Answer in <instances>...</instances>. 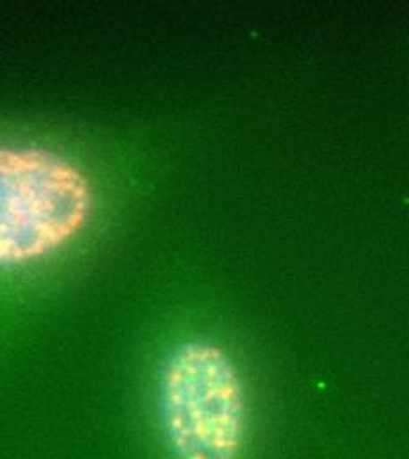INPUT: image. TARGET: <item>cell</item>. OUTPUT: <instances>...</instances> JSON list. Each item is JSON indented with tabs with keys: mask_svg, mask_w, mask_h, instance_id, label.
<instances>
[{
	"mask_svg": "<svg viewBox=\"0 0 409 459\" xmlns=\"http://www.w3.org/2000/svg\"><path fill=\"white\" fill-rule=\"evenodd\" d=\"M165 442L174 459H240L247 402L232 357L205 340L178 344L159 385Z\"/></svg>",
	"mask_w": 409,
	"mask_h": 459,
	"instance_id": "obj_1",
	"label": "cell"
},
{
	"mask_svg": "<svg viewBox=\"0 0 409 459\" xmlns=\"http://www.w3.org/2000/svg\"><path fill=\"white\" fill-rule=\"evenodd\" d=\"M90 209V182L71 161L47 149L0 147V267L57 251Z\"/></svg>",
	"mask_w": 409,
	"mask_h": 459,
	"instance_id": "obj_2",
	"label": "cell"
}]
</instances>
